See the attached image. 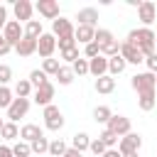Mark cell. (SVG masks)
<instances>
[{
	"label": "cell",
	"mask_w": 157,
	"mask_h": 157,
	"mask_svg": "<svg viewBox=\"0 0 157 157\" xmlns=\"http://www.w3.org/2000/svg\"><path fill=\"white\" fill-rule=\"evenodd\" d=\"M125 42H130L132 47H137V49L142 52V56H150V54H155V47H157V44H155V29H150V27L130 29Z\"/></svg>",
	"instance_id": "1"
},
{
	"label": "cell",
	"mask_w": 157,
	"mask_h": 157,
	"mask_svg": "<svg viewBox=\"0 0 157 157\" xmlns=\"http://www.w3.org/2000/svg\"><path fill=\"white\" fill-rule=\"evenodd\" d=\"M130 86L137 91V96H142V93H157V91H155V74H150V71L135 74V76L130 78Z\"/></svg>",
	"instance_id": "2"
},
{
	"label": "cell",
	"mask_w": 157,
	"mask_h": 157,
	"mask_svg": "<svg viewBox=\"0 0 157 157\" xmlns=\"http://www.w3.org/2000/svg\"><path fill=\"white\" fill-rule=\"evenodd\" d=\"M42 118H44V125H47V130H54V132H59L61 128H64V113L52 103V105H44V113H42Z\"/></svg>",
	"instance_id": "3"
},
{
	"label": "cell",
	"mask_w": 157,
	"mask_h": 157,
	"mask_svg": "<svg viewBox=\"0 0 157 157\" xmlns=\"http://www.w3.org/2000/svg\"><path fill=\"white\" fill-rule=\"evenodd\" d=\"M140 147H142L140 132H128V135H123V137L118 140V152H120V155H135Z\"/></svg>",
	"instance_id": "4"
},
{
	"label": "cell",
	"mask_w": 157,
	"mask_h": 157,
	"mask_svg": "<svg viewBox=\"0 0 157 157\" xmlns=\"http://www.w3.org/2000/svg\"><path fill=\"white\" fill-rule=\"evenodd\" d=\"M2 37H5V42L15 49V44L25 37V27L17 22V20H7V25H5V29H2Z\"/></svg>",
	"instance_id": "5"
},
{
	"label": "cell",
	"mask_w": 157,
	"mask_h": 157,
	"mask_svg": "<svg viewBox=\"0 0 157 157\" xmlns=\"http://www.w3.org/2000/svg\"><path fill=\"white\" fill-rule=\"evenodd\" d=\"M54 49H56V37L52 32H42V37L37 39V54L42 59H52Z\"/></svg>",
	"instance_id": "6"
},
{
	"label": "cell",
	"mask_w": 157,
	"mask_h": 157,
	"mask_svg": "<svg viewBox=\"0 0 157 157\" xmlns=\"http://www.w3.org/2000/svg\"><path fill=\"white\" fill-rule=\"evenodd\" d=\"M137 20L142 22V27H150L157 20V5L152 0H142L140 7H137Z\"/></svg>",
	"instance_id": "7"
},
{
	"label": "cell",
	"mask_w": 157,
	"mask_h": 157,
	"mask_svg": "<svg viewBox=\"0 0 157 157\" xmlns=\"http://www.w3.org/2000/svg\"><path fill=\"white\" fill-rule=\"evenodd\" d=\"M29 110V98H15L7 108V123H17L20 118H25Z\"/></svg>",
	"instance_id": "8"
},
{
	"label": "cell",
	"mask_w": 157,
	"mask_h": 157,
	"mask_svg": "<svg viewBox=\"0 0 157 157\" xmlns=\"http://www.w3.org/2000/svg\"><path fill=\"white\" fill-rule=\"evenodd\" d=\"M105 130H110L113 135L123 137V135L130 132V118H125V115H110V120L105 123Z\"/></svg>",
	"instance_id": "9"
},
{
	"label": "cell",
	"mask_w": 157,
	"mask_h": 157,
	"mask_svg": "<svg viewBox=\"0 0 157 157\" xmlns=\"http://www.w3.org/2000/svg\"><path fill=\"white\" fill-rule=\"evenodd\" d=\"M34 10H37L44 20H52V22L59 17V2H56V0H37Z\"/></svg>",
	"instance_id": "10"
},
{
	"label": "cell",
	"mask_w": 157,
	"mask_h": 157,
	"mask_svg": "<svg viewBox=\"0 0 157 157\" xmlns=\"http://www.w3.org/2000/svg\"><path fill=\"white\" fill-rule=\"evenodd\" d=\"M32 98H34V103L42 105V108H44V105H52V101H54V83L47 81L44 86L34 88V96H32Z\"/></svg>",
	"instance_id": "11"
},
{
	"label": "cell",
	"mask_w": 157,
	"mask_h": 157,
	"mask_svg": "<svg viewBox=\"0 0 157 157\" xmlns=\"http://www.w3.org/2000/svg\"><path fill=\"white\" fill-rule=\"evenodd\" d=\"M12 10H15V20L22 25V22H29L32 20V12H34V5L29 2V0H15V5H12Z\"/></svg>",
	"instance_id": "12"
},
{
	"label": "cell",
	"mask_w": 157,
	"mask_h": 157,
	"mask_svg": "<svg viewBox=\"0 0 157 157\" xmlns=\"http://www.w3.org/2000/svg\"><path fill=\"white\" fill-rule=\"evenodd\" d=\"M120 56L125 59V64H142L145 56L137 47H132L130 42H120Z\"/></svg>",
	"instance_id": "13"
},
{
	"label": "cell",
	"mask_w": 157,
	"mask_h": 157,
	"mask_svg": "<svg viewBox=\"0 0 157 157\" xmlns=\"http://www.w3.org/2000/svg\"><path fill=\"white\" fill-rule=\"evenodd\" d=\"M52 34L54 37H74V25H71V20H66V17H56L54 22H52Z\"/></svg>",
	"instance_id": "14"
},
{
	"label": "cell",
	"mask_w": 157,
	"mask_h": 157,
	"mask_svg": "<svg viewBox=\"0 0 157 157\" xmlns=\"http://www.w3.org/2000/svg\"><path fill=\"white\" fill-rule=\"evenodd\" d=\"M88 74H93L96 78L105 76V74H108V59H105L103 54H98V56L88 59Z\"/></svg>",
	"instance_id": "15"
},
{
	"label": "cell",
	"mask_w": 157,
	"mask_h": 157,
	"mask_svg": "<svg viewBox=\"0 0 157 157\" xmlns=\"http://www.w3.org/2000/svg\"><path fill=\"white\" fill-rule=\"evenodd\" d=\"M76 20H78V25H86V27H93V29H96V22H98V10H96V7H83V10H78Z\"/></svg>",
	"instance_id": "16"
},
{
	"label": "cell",
	"mask_w": 157,
	"mask_h": 157,
	"mask_svg": "<svg viewBox=\"0 0 157 157\" xmlns=\"http://www.w3.org/2000/svg\"><path fill=\"white\" fill-rule=\"evenodd\" d=\"M44 132H42V128L39 125H34V123H27V125H22L20 128V140L22 142H34L37 137H42Z\"/></svg>",
	"instance_id": "17"
},
{
	"label": "cell",
	"mask_w": 157,
	"mask_h": 157,
	"mask_svg": "<svg viewBox=\"0 0 157 157\" xmlns=\"http://www.w3.org/2000/svg\"><path fill=\"white\" fill-rule=\"evenodd\" d=\"M15 52H17L20 56H32V54H37V39L22 37V39L15 44Z\"/></svg>",
	"instance_id": "18"
},
{
	"label": "cell",
	"mask_w": 157,
	"mask_h": 157,
	"mask_svg": "<svg viewBox=\"0 0 157 157\" xmlns=\"http://www.w3.org/2000/svg\"><path fill=\"white\" fill-rule=\"evenodd\" d=\"M93 34H96V29L93 27H86V25H78L76 29H74V39H76V44H88V42H93Z\"/></svg>",
	"instance_id": "19"
},
{
	"label": "cell",
	"mask_w": 157,
	"mask_h": 157,
	"mask_svg": "<svg viewBox=\"0 0 157 157\" xmlns=\"http://www.w3.org/2000/svg\"><path fill=\"white\" fill-rule=\"evenodd\" d=\"M93 88H96L98 93H103V96H105V93H113V91H115V78L105 74V76H101V78H96V83H93Z\"/></svg>",
	"instance_id": "20"
},
{
	"label": "cell",
	"mask_w": 157,
	"mask_h": 157,
	"mask_svg": "<svg viewBox=\"0 0 157 157\" xmlns=\"http://www.w3.org/2000/svg\"><path fill=\"white\" fill-rule=\"evenodd\" d=\"M125 66H128V64H125V59H123L120 54H118V56H110V59H108V76L115 78L118 74L125 71Z\"/></svg>",
	"instance_id": "21"
},
{
	"label": "cell",
	"mask_w": 157,
	"mask_h": 157,
	"mask_svg": "<svg viewBox=\"0 0 157 157\" xmlns=\"http://www.w3.org/2000/svg\"><path fill=\"white\" fill-rule=\"evenodd\" d=\"M25 37H29V39H39V37H42V22H39V20H29V22H25Z\"/></svg>",
	"instance_id": "22"
},
{
	"label": "cell",
	"mask_w": 157,
	"mask_h": 157,
	"mask_svg": "<svg viewBox=\"0 0 157 157\" xmlns=\"http://www.w3.org/2000/svg\"><path fill=\"white\" fill-rule=\"evenodd\" d=\"M54 78L59 81V86H69V83H71V81H74L76 76H74L71 66H64V64H61V69L56 71V76H54Z\"/></svg>",
	"instance_id": "23"
},
{
	"label": "cell",
	"mask_w": 157,
	"mask_h": 157,
	"mask_svg": "<svg viewBox=\"0 0 157 157\" xmlns=\"http://www.w3.org/2000/svg\"><path fill=\"white\" fill-rule=\"evenodd\" d=\"M17 98H29V93H32V83H29V78H20L17 83H15V91H12Z\"/></svg>",
	"instance_id": "24"
},
{
	"label": "cell",
	"mask_w": 157,
	"mask_h": 157,
	"mask_svg": "<svg viewBox=\"0 0 157 157\" xmlns=\"http://www.w3.org/2000/svg\"><path fill=\"white\" fill-rule=\"evenodd\" d=\"M88 145H91V137H88L86 132H76V135L71 137V147H74V150H78V152L88 150Z\"/></svg>",
	"instance_id": "25"
},
{
	"label": "cell",
	"mask_w": 157,
	"mask_h": 157,
	"mask_svg": "<svg viewBox=\"0 0 157 157\" xmlns=\"http://www.w3.org/2000/svg\"><path fill=\"white\" fill-rule=\"evenodd\" d=\"M93 42H96L98 47H105V44L115 42V37H113V32H110V29H96V34H93Z\"/></svg>",
	"instance_id": "26"
},
{
	"label": "cell",
	"mask_w": 157,
	"mask_h": 157,
	"mask_svg": "<svg viewBox=\"0 0 157 157\" xmlns=\"http://www.w3.org/2000/svg\"><path fill=\"white\" fill-rule=\"evenodd\" d=\"M49 78H47V74L42 71V69H32L29 71V83H32V88H39V86H44Z\"/></svg>",
	"instance_id": "27"
},
{
	"label": "cell",
	"mask_w": 157,
	"mask_h": 157,
	"mask_svg": "<svg viewBox=\"0 0 157 157\" xmlns=\"http://www.w3.org/2000/svg\"><path fill=\"white\" fill-rule=\"evenodd\" d=\"M110 115H113V110H110L108 105H96V108H93V120H96V123H108Z\"/></svg>",
	"instance_id": "28"
},
{
	"label": "cell",
	"mask_w": 157,
	"mask_h": 157,
	"mask_svg": "<svg viewBox=\"0 0 157 157\" xmlns=\"http://www.w3.org/2000/svg\"><path fill=\"white\" fill-rule=\"evenodd\" d=\"M0 135H2V140H17L20 137V130H17V123H5L2 125V130H0Z\"/></svg>",
	"instance_id": "29"
},
{
	"label": "cell",
	"mask_w": 157,
	"mask_h": 157,
	"mask_svg": "<svg viewBox=\"0 0 157 157\" xmlns=\"http://www.w3.org/2000/svg\"><path fill=\"white\" fill-rule=\"evenodd\" d=\"M66 150H69V145H66L61 137H56V140H52V142H49V155H52V157H61Z\"/></svg>",
	"instance_id": "30"
},
{
	"label": "cell",
	"mask_w": 157,
	"mask_h": 157,
	"mask_svg": "<svg viewBox=\"0 0 157 157\" xmlns=\"http://www.w3.org/2000/svg\"><path fill=\"white\" fill-rule=\"evenodd\" d=\"M59 69H61V61H59V59H44V61H42V71H44L47 76H56Z\"/></svg>",
	"instance_id": "31"
},
{
	"label": "cell",
	"mask_w": 157,
	"mask_h": 157,
	"mask_svg": "<svg viewBox=\"0 0 157 157\" xmlns=\"http://www.w3.org/2000/svg\"><path fill=\"white\" fill-rule=\"evenodd\" d=\"M157 93H142L140 98H137V105H140V110H152L155 108V103H157V98H155Z\"/></svg>",
	"instance_id": "32"
},
{
	"label": "cell",
	"mask_w": 157,
	"mask_h": 157,
	"mask_svg": "<svg viewBox=\"0 0 157 157\" xmlns=\"http://www.w3.org/2000/svg\"><path fill=\"white\" fill-rule=\"evenodd\" d=\"M32 155V147H29V142H22V140H17L15 145H12V157H29Z\"/></svg>",
	"instance_id": "33"
},
{
	"label": "cell",
	"mask_w": 157,
	"mask_h": 157,
	"mask_svg": "<svg viewBox=\"0 0 157 157\" xmlns=\"http://www.w3.org/2000/svg\"><path fill=\"white\" fill-rule=\"evenodd\" d=\"M71 71H74V76H86V74H88V59L78 56V59L71 64Z\"/></svg>",
	"instance_id": "34"
},
{
	"label": "cell",
	"mask_w": 157,
	"mask_h": 157,
	"mask_svg": "<svg viewBox=\"0 0 157 157\" xmlns=\"http://www.w3.org/2000/svg\"><path fill=\"white\" fill-rule=\"evenodd\" d=\"M29 147H32L34 155H44V152H49V140L42 135V137H37L34 142H29Z\"/></svg>",
	"instance_id": "35"
},
{
	"label": "cell",
	"mask_w": 157,
	"mask_h": 157,
	"mask_svg": "<svg viewBox=\"0 0 157 157\" xmlns=\"http://www.w3.org/2000/svg\"><path fill=\"white\" fill-rule=\"evenodd\" d=\"M98 137H101V142H103V145H105L108 150H113V147H118V140H120V137H118V135H113L110 130H103V132H101Z\"/></svg>",
	"instance_id": "36"
},
{
	"label": "cell",
	"mask_w": 157,
	"mask_h": 157,
	"mask_svg": "<svg viewBox=\"0 0 157 157\" xmlns=\"http://www.w3.org/2000/svg\"><path fill=\"white\" fill-rule=\"evenodd\" d=\"M12 101H15V93L7 86H0V108H10Z\"/></svg>",
	"instance_id": "37"
},
{
	"label": "cell",
	"mask_w": 157,
	"mask_h": 157,
	"mask_svg": "<svg viewBox=\"0 0 157 157\" xmlns=\"http://www.w3.org/2000/svg\"><path fill=\"white\" fill-rule=\"evenodd\" d=\"M88 150H91V152H93L96 157H101V155H103V152H105L108 147H105V145L101 142V137H96V140H91V145H88Z\"/></svg>",
	"instance_id": "38"
},
{
	"label": "cell",
	"mask_w": 157,
	"mask_h": 157,
	"mask_svg": "<svg viewBox=\"0 0 157 157\" xmlns=\"http://www.w3.org/2000/svg\"><path fill=\"white\" fill-rule=\"evenodd\" d=\"M10 78H12V69L7 64H0V86H7Z\"/></svg>",
	"instance_id": "39"
},
{
	"label": "cell",
	"mask_w": 157,
	"mask_h": 157,
	"mask_svg": "<svg viewBox=\"0 0 157 157\" xmlns=\"http://www.w3.org/2000/svg\"><path fill=\"white\" fill-rule=\"evenodd\" d=\"M56 47H59V52L74 49V47H76V39H74V37H61V39H56Z\"/></svg>",
	"instance_id": "40"
},
{
	"label": "cell",
	"mask_w": 157,
	"mask_h": 157,
	"mask_svg": "<svg viewBox=\"0 0 157 157\" xmlns=\"http://www.w3.org/2000/svg\"><path fill=\"white\" fill-rule=\"evenodd\" d=\"M83 54H86V59H93V56L101 54V47H98L96 42H88V44L83 47Z\"/></svg>",
	"instance_id": "41"
},
{
	"label": "cell",
	"mask_w": 157,
	"mask_h": 157,
	"mask_svg": "<svg viewBox=\"0 0 157 157\" xmlns=\"http://www.w3.org/2000/svg\"><path fill=\"white\" fill-rule=\"evenodd\" d=\"M61 59L69 61V64H74V61L78 59V47H74V49H64V52H61Z\"/></svg>",
	"instance_id": "42"
},
{
	"label": "cell",
	"mask_w": 157,
	"mask_h": 157,
	"mask_svg": "<svg viewBox=\"0 0 157 157\" xmlns=\"http://www.w3.org/2000/svg\"><path fill=\"white\" fill-rule=\"evenodd\" d=\"M145 64H147V71L157 76V52H155V54H150V56H145Z\"/></svg>",
	"instance_id": "43"
},
{
	"label": "cell",
	"mask_w": 157,
	"mask_h": 157,
	"mask_svg": "<svg viewBox=\"0 0 157 157\" xmlns=\"http://www.w3.org/2000/svg\"><path fill=\"white\" fill-rule=\"evenodd\" d=\"M5 25H7V7L0 5V32L5 29Z\"/></svg>",
	"instance_id": "44"
},
{
	"label": "cell",
	"mask_w": 157,
	"mask_h": 157,
	"mask_svg": "<svg viewBox=\"0 0 157 157\" xmlns=\"http://www.w3.org/2000/svg\"><path fill=\"white\" fill-rule=\"evenodd\" d=\"M10 49H12V47L5 42V37H2V32H0V56H2V54H7Z\"/></svg>",
	"instance_id": "45"
},
{
	"label": "cell",
	"mask_w": 157,
	"mask_h": 157,
	"mask_svg": "<svg viewBox=\"0 0 157 157\" xmlns=\"http://www.w3.org/2000/svg\"><path fill=\"white\" fill-rule=\"evenodd\" d=\"M0 157H12V147L10 145H0Z\"/></svg>",
	"instance_id": "46"
},
{
	"label": "cell",
	"mask_w": 157,
	"mask_h": 157,
	"mask_svg": "<svg viewBox=\"0 0 157 157\" xmlns=\"http://www.w3.org/2000/svg\"><path fill=\"white\" fill-rule=\"evenodd\" d=\"M61 157H83V152H78V150H74V147H69Z\"/></svg>",
	"instance_id": "47"
},
{
	"label": "cell",
	"mask_w": 157,
	"mask_h": 157,
	"mask_svg": "<svg viewBox=\"0 0 157 157\" xmlns=\"http://www.w3.org/2000/svg\"><path fill=\"white\" fill-rule=\"evenodd\" d=\"M101 157H123V155L118 152V147H113V150H105V152H103Z\"/></svg>",
	"instance_id": "48"
},
{
	"label": "cell",
	"mask_w": 157,
	"mask_h": 157,
	"mask_svg": "<svg viewBox=\"0 0 157 157\" xmlns=\"http://www.w3.org/2000/svg\"><path fill=\"white\" fill-rule=\"evenodd\" d=\"M123 157H137V152H135V155H123Z\"/></svg>",
	"instance_id": "49"
},
{
	"label": "cell",
	"mask_w": 157,
	"mask_h": 157,
	"mask_svg": "<svg viewBox=\"0 0 157 157\" xmlns=\"http://www.w3.org/2000/svg\"><path fill=\"white\" fill-rule=\"evenodd\" d=\"M2 125H5V123H2V118H0V130H2Z\"/></svg>",
	"instance_id": "50"
},
{
	"label": "cell",
	"mask_w": 157,
	"mask_h": 157,
	"mask_svg": "<svg viewBox=\"0 0 157 157\" xmlns=\"http://www.w3.org/2000/svg\"><path fill=\"white\" fill-rule=\"evenodd\" d=\"M155 91H157V76H155Z\"/></svg>",
	"instance_id": "51"
},
{
	"label": "cell",
	"mask_w": 157,
	"mask_h": 157,
	"mask_svg": "<svg viewBox=\"0 0 157 157\" xmlns=\"http://www.w3.org/2000/svg\"><path fill=\"white\" fill-rule=\"evenodd\" d=\"M155 44H157V32H155Z\"/></svg>",
	"instance_id": "52"
},
{
	"label": "cell",
	"mask_w": 157,
	"mask_h": 157,
	"mask_svg": "<svg viewBox=\"0 0 157 157\" xmlns=\"http://www.w3.org/2000/svg\"><path fill=\"white\" fill-rule=\"evenodd\" d=\"M155 5H157V2H155Z\"/></svg>",
	"instance_id": "53"
}]
</instances>
